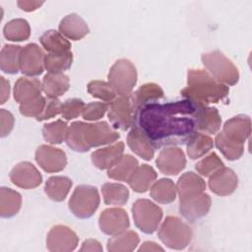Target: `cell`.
<instances>
[{"instance_id": "1", "label": "cell", "mask_w": 252, "mask_h": 252, "mask_svg": "<svg viewBox=\"0 0 252 252\" xmlns=\"http://www.w3.org/2000/svg\"><path fill=\"white\" fill-rule=\"evenodd\" d=\"M201 105L186 98L165 103L151 102L138 109L136 122L155 149L183 145L198 130Z\"/></svg>"}, {"instance_id": "2", "label": "cell", "mask_w": 252, "mask_h": 252, "mask_svg": "<svg viewBox=\"0 0 252 252\" xmlns=\"http://www.w3.org/2000/svg\"><path fill=\"white\" fill-rule=\"evenodd\" d=\"M119 139V133L105 121L85 123L75 121L69 127L66 144L75 152L85 153L94 147L112 144Z\"/></svg>"}, {"instance_id": "3", "label": "cell", "mask_w": 252, "mask_h": 252, "mask_svg": "<svg viewBox=\"0 0 252 252\" xmlns=\"http://www.w3.org/2000/svg\"><path fill=\"white\" fill-rule=\"evenodd\" d=\"M229 93L226 85L214 79L210 73L201 69H190L187 73V87L181 90V95L192 101L208 105L223 100Z\"/></svg>"}, {"instance_id": "4", "label": "cell", "mask_w": 252, "mask_h": 252, "mask_svg": "<svg viewBox=\"0 0 252 252\" xmlns=\"http://www.w3.org/2000/svg\"><path fill=\"white\" fill-rule=\"evenodd\" d=\"M158 235L168 248L181 250L189 245L193 232L191 227L179 218L168 216L159 226Z\"/></svg>"}, {"instance_id": "5", "label": "cell", "mask_w": 252, "mask_h": 252, "mask_svg": "<svg viewBox=\"0 0 252 252\" xmlns=\"http://www.w3.org/2000/svg\"><path fill=\"white\" fill-rule=\"evenodd\" d=\"M202 62L210 75L223 85L233 86L239 80L236 66L219 50L202 54Z\"/></svg>"}, {"instance_id": "6", "label": "cell", "mask_w": 252, "mask_h": 252, "mask_svg": "<svg viewBox=\"0 0 252 252\" xmlns=\"http://www.w3.org/2000/svg\"><path fill=\"white\" fill-rule=\"evenodd\" d=\"M97 189L92 185H79L69 199V209L79 219L91 218L99 206Z\"/></svg>"}, {"instance_id": "7", "label": "cell", "mask_w": 252, "mask_h": 252, "mask_svg": "<svg viewBox=\"0 0 252 252\" xmlns=\"http://www.w3.org/2000/svg\"><path fill=\"white\" fill-rule=\"evenodd\" d=\"M108 83L118 95H129L137 83V70L128 59L117 60L108 73Z\"/></svg>"}, {"instance_id": "8", "label": "cell", "mask_w": 252, "mask_h": 252, "mask_svg": "<svg viewBox=\"0 0 252 252\" xmlns=\"http://www.w3.org/2000/svg\"><path fill=\"white\" fill-rule=\"evenodd\" d=\"M132 214L136 226L144 233H154L161 220L162 210L148 199H139L132 206Z\"/></svg>"}, {"instance_id": "9", "label": "cell", "mask_w": 252, "mask_h": 252, "mask_svg": "<svg viewBox=\"0 0 252 252\" xmlns=\"http://www.w3.org/2000/svg\"><path fill=\"white\" fill-rule=\"evenodd\" d=\"M108 119L115 129L126 131L136 122L137 109L129 95H118L108 104Z\"/></svg>"}, {"instance_id": "10", "label": "cell", "mask_w": 252, "mask_h": 252, "mask_svg": "<svg viewBox=\"0 0 252 252\" xmlns=\"http://www.w3.org/2000/svg\"><path fill=\"white\" fill-rule=\"evenodd\" d=\"M79 238L75 231L62 224L53 226L47 233L46 247L52 252H70L76 249Z\"/></svg>"}, {"instance_id": "11", "label": "cell", "mask_w": 252, "mask_h": 252, "mask_svg": "<svg viewBox=\"0 0 252 252\" xmlns=\"http://www.w3.org/2000/svg\"><path fill=\"white\" fill-rule=\"evenodd\" d=\"M212 201L208 194L201 192L180 199V214L189 221H195L205 217L211 209Z\"/></svg>"}, {"instance_id": "12", "label": "cell", "mask_w": 252, "mask_h": 252, "mask_svg": "<svg viewBox=\"0 0 252 252\" xmlns=\"http://www.w3.org/2000/svg\"><path fill=\"white\" fill-rule=\"evenodd\" d=\"M98 225L103 233L113 236L127 230L130 225L129 217L121 208H108L99 215Z\"/></svg>"}, {"instance_id": "13", "label": "cell", "mask_w": 252, "mask_h": 252, "mask_svg": "<svg viewBox=\"0 0 252 252\" xmlns=\"http://www.w3.org/2000/svg\"><path fill=\"white\" fill-rule=\"evenodd\" d=\"M36 163L46 172H59L67 165V157L63 150L47 145L39 146L34 156Z\"/></svg>"}, {"instance_id": "14", "label": "cell", "mask_w": 252, "mask_h": 252, "mask_svg": "<svg viewBox=\"0 0 252 252\" xmlns=\"http://www.w3.org/2000/svg\"><path fill=\"white\" fill-rule=\"evenodd\" d=\"M43 50L35 43H29L21 50L20 70L27 76H38L44 69Z\"/></svg>"}, {"instance_id": "15", "label": "cell", "mask_w": 252, "mask_h": 252, "mask_svg": "<svg viewBox=\"0 0 252 252\" xmlns=\"http://www.w3.org/2000/svg\"><path fill=\"white\" fill-rule=\"evenodd\" d=\"M157 166L165 175H176L186 166V158L183 151L177 147H167L160 151L157 160Z\"/></svg>"}, {"instance_id": "16", "label": "cell", "mask_w": 252, "mask_h": 252, "mask_svg": "<svg viewBox=\"0 0 252 252\" xmlns=\"http://www.w3.org/2000/svg\"><path fill=\"white\" fill-rule=\"evenodd\" d=\"M10 180L20 188L33 189L41 184L42 176L32 162L22 161L11 170Z\"/></svg>"}, {"instance_id": "17", "label": "cell", "mask_w": 252, "mask_h": 252, "mask_svg": "<svg viewBox=\"0 0 252 252\" xmlns=\"http://www.w3.org/2000/svg\"><path fill=\"white\" fill-rule=\"evenodd\" d=\"M238 185V178L235 172L228 167L222 166L214 172L209 178V187L213 193L219 196L232 194Z\"/></svg>"}, {"instance_id": "18", "label": "cell", "mask_w": 252, "mask_h": 252, "mask_svg": "<svg viewBox=\"0 0 252 252\" xmlns=\"http://www.w3.org/2000/svg\"><path fill=\"white\" fill-rule=\"evenodd\" d=\"M221 132L226 138L236 143L244 144L251 134L250 118L243 114L236 115L225 121Z\"/></svg>"}, {"instance_id": "19", "label": "cell", "mask_w": 252, "mask_h": 252, "mask_svg": "<svg viewBox=\"0 0 252 252\" xmlns=\"http://www.w3.org/2000/svg\"><path fill=\"white\" fill-rule=\"evenodd\" d=\"M124 144L117 142L111 146L98 149L92 153V161L98 169H109L123 157Z\"/></svg>"}, {"instance_id": "20", "label": "cell", "mask_w": 252, "mask_h": 252, "mask_svg": "<svg viewBox=\"0 0 252 252\" xmlns=\"http://www.w3.org/2000/svg\"><path fill=\"white\" fill-rule=\"evenodd\" d=\"M131 151L145 160H151L155 156V147L145 132L138 126L134 127L127 136Z\"/></svg>"}, {"instance_id": "21", "label": "cell", "mask_w": 252, "mask_h": 252, "mask_svg": "<svg viewBox=\"0 0 252 252\" xmlns=\"http://www.w3.org/2000/svg\"><path fill=\"white\" fill-rule=\"evenodd\" d=\"M42 90V83L34 78L21 77L15 83L14 98L20 104L38 97Z\"/></svg>"}, {"instance_id": "22", "label": "cell", "mask_w": 252, "mask_h": 252, "mask_svg": "<svg viewBox=\"0 0 252 252\" xmlns=\"http://www.w3.org/2000/svg\"><path fill=\"white\" fill-rule=\"evenodd\" d=\"M59 31L63 35L72 40H80L89 33L90 29L82 17L72 13L61 20Z\"/></svg>"}, {"instance_id": "23", "label": "cell", "mask_w": 252, "mask_h": 252, "mask_svg": "<svg viewBox=\"0 0 252 252\" xmlns=\"http://www.w3.org/2000/svg\"><path fill=\"white\" fill-rule=\"evenodd\" d=\"M156 170L148 165H139L128 179V184L137 193H145L148 191L157 179Z\"/></svg>"}, {"instance_id": "24", "label": "cell", "mask_w": 252, "mask_h": 252, "mask_svg": "<svg viewBox=\"0 0 252 252\" xmlns=\"http://www.w3.org/2000/svg\"><path fill=\"white\" fill-rule=\"evenodd\" d=\"M206 189V183L204 179L197 173L188 171L183 173L176 184V190L179 199L185 198L190 195L204 192Z\"/></svg>"}, {"instance_id": "25", "label": "cell", "mask_w": 252, "mask_h": 252, "mask_svg": "<svg viewBox=\"0 0 252 252\" xmlns=\"http://www.w3.org/2000/svg\"><path fill=\"white\" fill-rule=\"evenodd\" d=\"M69 87V77L63 73H47L42 80V90L48 97H58L64 94Z\"/></svg>"}, {"instance_id": "26", "label": "cell", "mask_w": 252, "mask_h": 252, "mask_svg": "<svg viewBox=\"0 0 252 252\" xmlns=\"http://www.w3.org/2000/svg\"><path fill=\"white\" fill-rule=\"evenodd\" d=\"M42 47L53 54L65 53L71 51V43L60 32L55 30L46 31L39 38Z\"/></svg>"}, {"instance_id": "27", "label": "cell", "mask_w": 252, "mask_h": 252, "mask_svg": "<svg viewBox=\"0 0 252 252\" xmlns=\"http://www.w3.org/2000/svg\"><path fill=\"white\" fill-rule=\"evenodd\" d=\"M139 242L140 238L137 232L125 230L108 239L107 250L110 252H130L136 249Z\"/></svg>"}, {"instance_id": "28", "label": "cell", "mask_w": 252, "mask_h": 252, "mask_svg": "<svg viewBox=\"0 0 252 252\" xmlns=\"http://www.w3.org/2000/svg\"><path fill=\"white\" fill-rule=\"evenodd\" d=\"M22 196L19 192L2 187L0 189V216L2 218H11L21 209Z\"/></svg>"}, {"instance_id": "29", "label": "cell", "mask_w": 252, "mask_h": 252, "mask_svg": "<svg viewBox=\"0 0 252 252\" xmlns=\"http://www.w3.org/2000/svg\"><path fill=\"white\" fill-rule=\"evenodd\" d=\"M163 96L162 89L155 83H147L141 86L135 93L131 94V98L135 108L138 109L148 103L155 102Z\"/></svg>"}, {"instance_id": "30", "label": "cell", "mask_w": 252, "mask_h": 252, "mask_svg": "<svg viewBox=\"0 0 252 252\" xmlns=\"http://www.w3.org/2000/svg\"><path fill=\"white\" fill-rule=\"evenodd\" d=\"M176 185L169 178H161L151 186L150 195L158 203L169 204L176 198Z\"/></svg>"}, {"instance_id": "31", "label": "cell", "mask_w": 252, "mask_h": 252, "mask_svg": "<svg viewBox=\"0 0 252 252\" xmlns=\"http://www.w3.org/2000/svg\"><path fill=\"white\" fill-rule=\"evenodd\" d=\"M72 184V180L67 176H52L47 179L44 191L51 200L62 202L66 199Z\"/></svg>"}, {"instance_id": "32", "label": "cell", "mask_w": 252, "mask_h": 252, "mask_svg": "<svg viewBox=\"0 0 252 252\" xmlns=\"http://www.w3.org/2000/svg\"><path fill=\"white\" fill-rule=\"evenodd\" d=\"M221 125V117L216 107L201 105L198 119V130L209 134H216Z\"/></svg>"}, {"instance_id": "33", "label": "cell", "mask_w": 252, "mask_h": 252, "mask_svg": "<svg viewBox=\"0 0 252 252\" xmlns=\"http://www.w3.org/2000/svg\"><path fill=\"white\" fill-rule=\"evenodd\" d=\"M213 139L204 133L195 132L187 141V155L191 159H197L212 150Z\"/></svg>"}, {"instance_id": "34", "label": "cell", "mask_w": 252, "mask_h": 252, "mask_svg": "<svg viewBox=\"0 0 252 252\" xmlns=\"http://www.w3.org/2000/svg\"><path fill=\"white\" fill-rule=\"evenodd\" d=\"M138 166L137 158L131 155H123L120 160L107 170V176L118 181H128Z\"/></svg>"}, {"instance_id": "35", "label": "cell", "mask_w": 252, "mask_h": 252, "mask_svg": "<svg viewBox=\"0 0 252 252\" xmlns=\"http://www.w3.org/2000/svg\"><path fill=\"white\" fill-rule=\"evenodd\" d=\"M22 47L6 44L0 53V68L6 74H16L20 69V55Z\"/></svg>"}, {"instance_id": "36", "label": "cell", "mask_w": 252, "mask_h": 252, "mask_svg": "<svg viewBox=\"0 0 252 252\" xmlns=\"http://www.w3.org/2000/svg\"><path fill=\"white\" fill-rule=\"evenodd\" d=\"M103 201L106 205L123 206L129 198V190L120 183H105L101 187Z\"/></svg>"}, {"instance_id": "37", "label": "cell", "mask_w": 252, "mask_h": 252, "mask_svg": "<svg viewBox=\"0 0 252 252\" xmlns=\"http://www.w3.org/2000/svg\"><path fill=\"white\" fill-rule=\"evenodd\" d=\"M4 36L11 41L27 40L31 35V28L25 19H13L3 29Z\"/></svg>"}, {"instance_id": "38", "label": "cell", "mask_w": 252, "mask_h": 252, "mask_svg": "<svg viewBox=\"0 0 252 252\" xmlns=\"http://www.w3.org/2000/svg\"><path fill=\"white\" fill-rule=\"evenodd\" d=\"M215 143L217 148L228 160H236L241 158L244 153L243 144L236 143L228 138H226L222 132L216 136Z\"/></svg>"}, {"instance_id": "39", "label": "cell", "mask_w": 252, "mask_h": 252, "mask_svg": "<svg viewBox=\"0 0 252 252\" xmlns=\"http://www.w3.org/2000/svg\"><path fill=\"white\" fill-rule=\"evenodd\" d=\"M73 62L71 51L65 53H48L44 57V68L48 73H63L68 70Z\"/></svg>"}, {"instance_id": "40", "label": "cell", "mask_w": 252, "mask_h": 252, "mask_svg": "<svg viewBox=\"0 0 252 252\" xmlns=\"http://www.w3.org/2000/svg\"><path fill=\"white\" fill-rule=\"evenodd\" d=\"M68 131V126L63 120H56L47 123L42 128L43 139L50 144H61L65 139Z\"/></svg>"}, {"instance_id": "41", "label": "cell", "mask_w": 252, "mask_h": 252, "mask_svg": "<svg viewBox=\"0 0 252 252\" xmlns=\"http://www.w3.org/2000/svg\"><path fill=\"white\" fill-rule=\"evenodd\" d=\"M87 90L92 96L99 98L106 102H111L114 98H116L117 95L116 92L108 82L99 80L90 82L88 84Z\"/></svg>"}, {"instance_id": "42", "label": "cell", "mask_w": 252, "mask_h": 252, "mask_svg": "<svg viewBox=\"0 0 252 252\" xmlns=\"http://www.w3.org/2000/svg\"><path fill=\"white\" fill-rule=\"evenodd\" d=\"M223 166L222 160L216 153H211L203 159L197 162L195 168L202 176L210 177L214 172Z\"/></svg>"}, {"instance_id": "43", "label": "cell", "mask_w": 252, "mask_h": 252, "mask_svg": "<svg viewBox=\"0 0 252 252\" xmlns=\"http://www.w3.org/2000/svg\"><path fill=\"white\" fill-rule=\"evenodd\" d=\"M86 104L80 98H69L62 103L61 115L66 120H71L82 115Z\"/></svg>"}, {"instance_id": "44", "label": "cell", "mask_w": 252, "mask_h": 252, "mask_svg": "<svg viewBox=\"0 0 252 252\" xmlns=\"http://www.w3.org/2000/svg\"><path fill=\"white\" fill-rule=\"evenodd\" d=\"M46 103V97L39 95L38 97L26 102V103H22L20 104V112L22 115L27 116V117H38L41 112L44 109Z\"/></svg>"}, {"instance_id": "45", "label": "cell", "mask_w": 252, "mask_h": 252, "mask_svg": "<svg viewBox=\"0 0 252 252\" xmlns=\"http://www.w3.org/2000/svg\"><path fill=\"white\" fill-rule=\"evenodd\" d=\"M108 108V104L104 103V102H90L88 104H86L85 109L82 113V116L85 120H89V121H94V120H98L101 117H103V115L106 113Z\"/></svg>"}, {"instance_id": "46", "label": "cell", "mask_w": 252, "mask_h": 252, "mask_svg": "<svg viewBox=\"0 0 252 252\" xmlns=\"http://www.w3.org/2000/svg\"><path fill=\"white\" fill-rule=\"evenodd\" d=\"M62 103L57 97H46V103L41 114L36 117V120L42 121L57 116L61 113Z\"/></svg>"}, {"instance_id": "47", "label": "cell", "mask_w": 252, "mask_h": 252, "mask_svg": "<svg viewBox=\"0 0 252 252\" xmlns=\"http://www.w3.org/2000/svg\"><path fill=\"white\" fill-rule=\"evenodd\" d=\"M14 122H15L14 116L10 111L6 109L0 110V125H1L0 135L2 138L8 136L11 133L14 127Z\"/></svg>"}, {"instance_id": "48", "label": "cell", "mask_w": 252, "mask_h": 252, "mask_svg": "<svg viewBox=\"0 0 252 252\" xmlns=\"http://www.w3.org/2000/svg\"><path fill=\"white\" fill-rule=\"evenodd\" d=\"M18 6L20 7L21 10L26 11V12H32L36 9H38L43 2L42 1H29V0H21L18 1Z\"/></svg>"}, {"instance_id": "49", "label": "cell", "mask_w": 252, "mask_h": 252, "mask_svg": "<svg viewBox=\"0 0 252 252\" xmlns=\"http://www.w3.org/2000/svg\"><path fill=\"white\" fill-rule=\"evenodd\" d=\"M80 251H97L101 252L102 247L100 243L95 239H87L83 242Z\"/></svg>"}, {"instance_id": "50", "label": "cell", "mask_w": 252, "mask_h": 252, "mask_svg": "<svg viewBox=\"0 0 252 252\" xmlns=\"http://www.w3.org/2000/svg\"><path fill=\"white\" fill-rule=\"evenodd\" d=\"M0 82H1V102L0 103L3 104L9 98V95H10V84H9V82L4 77L0 78Z\"/></svg>"}, {"instance_id": "51", "label": "cell", "mask_w": 252, "mask_h": 252, "mask_svg": "<svg viewBox=\"0 0 252 252\" xmlns=\"http://www.w3.org/2000/svg\"><path fill=\"white\" fill-rule=\"evenodd\" d=\"M138 250L139 251H163V248L158 245L156 242L146 241L140 246Z\"/></svg>"}]
</instances>
